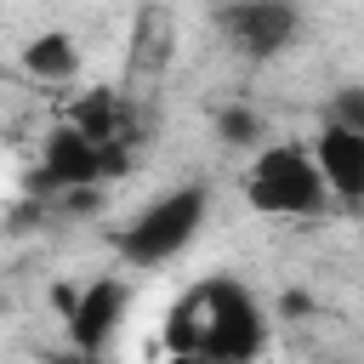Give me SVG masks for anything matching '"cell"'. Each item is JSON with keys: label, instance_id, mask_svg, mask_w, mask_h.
<instances>
[{"label": "cell", "instance_id": "15", "mask_svg": "<svg viewBox=\"0 0 364 364\" xmlns=\"http://www.w3.org/2000/svg\"><path fill=\"white\" fill-rule=\"evenodd\" d=\"M0 80H23V74H17V68H6V63H0Z\"/></svg>", "mask_w": 364, "mask_h": 364}, {"label": "cell", "instance_id": "14", "mask_svg": "<svg viewBox=\"0 0 364 364\" xmlns=\"http://www.w3.org/2000/svg\"><path fill=\"white\" fill-rule=\"evenodd\" d=\"M171 364H222V358H205V353H171Z\"/></svg>", "mask_w": 364, "mask_h": 364}, {"label": "cell", "instance_id": "9", "mask_svg": "<svg viewBox=\"0 0 364 364\" xmlns=\"http://www.w3.org/2000/svg\"><path fill=\"white\" fill-rule=\"evenodd\" d=\"M17 74H23L28 85H74V80H80V40H74L68 28H46V34L23 40Z\"/></svg>", "mask_w": 364, "mask_h": 364}, {"label": "cell", "instance_id": "8", "mask_svg": "<svg viewBox=\"0 0 364 364\" xmlns=\"http://www.w3.org/2000/svg\"><path fill=\"white\" fill-rule=\"evenodd\" d=\"M171 57H176V17L165 0H142L131 17V51H125L131 80H159Z\"/></svg>", "mask_w": 364, "mask_h": 364}, {"label": "cell", "instance_id": "3", "mask_svg": "<svg viewBox=\"0 0 364 364\" xmlns=\"http://www.w3.org/2000/svg\"><path fill=\"white\" fill-rule=\"evenodd\" d=\"M245 205L267 222H313L330 210V188L301 142H262L245 171Z\"/></svg>", "mask_w": 364, "mask_h": 364}, {"label": "cell", "instance_id": "6", "mask_svg": "<svg viewBox=\"0 0 364 364\" xmlns=\"http://www.w3.org/2000/svg\"><path fill=\"white\" fill-rule=\"evenodd\" d=\"M57 307L68 318V347L85 353V358H97L119 336V324L131 313V284L114 279V273L108 279H85L80 290H57Z\"/></svg>", "mask_w": 364, "mask_h": 364}, {"label": "cell", "instance_id": "13", "mask_svg": "<svg viewBox=\"0 0 364 364\" xmlns=\"http://www.w3.org/2000/svg\"><path fill=\"white\" fill-rule=\"evenodd\" d=\"M46 364H91V358H85V353H74V347H68V353H46Z\"/></svg>", "mask_w": 364, "mask_h": 364}, {"label": "cell", "instance_id": "1", "mask_svg": "<svg viewBox=\"0 0 364 364\" xmlns=\"http://www.w3.org/2000/svg\"><path fill=\"white\" fill-rule=\"evenodd\" d=\"M188 307H193V324H199L193 353L222 358V364H262L267 358L273 324H267V307L256 301V290L245 279L216 273L199 290H188Z\"/></svg>", "mask_w": 364, "mask_h": 364}, {"label": "cell", "instance_id": "10", "mask_svg": "<svg viewBox=\"0 0 364 364\" xmlns=\"http://www.w3.org/2000/svg\"><path fill=\"white\" fill-rule=\"evenodd\" d=\"M68 125L91 142H119L131 148V102L114 91V85H97V91H80L68 102Z\"/></svg>", "mask_w": 364, "mask_h": 364}, {"label": "cell", "instance_id": "7", "mask_svg": "<svg viewBox=\"0 0 364 364\" xmlns=\"http://www.w3.org/2000/svg\"><path fill=\"white\" fill-rule=\"evenodd\" d=\"M307 154H313L330 199H341V205L364 199V131H353V125H341V119L324 114V125H318V136H313Z\"/></svg>", "mask_w": 364, "mask_h": 364}, {"label": "cell", "instance_id": "12", "mask_svg": "<svg viewBox=\"0 0 364 364\" xmlns=\"http://www.w3.org/2000/svg\"><path fill=\"white\" fill-rule=\"evenodd\" d=\"M330 119H341V125L364 131V85H341V91L330 97Z\"/></svg>", "mask_w": 364, "mask_h": 364}, {"label": "cell", "instance_id": "5", "mask_svg": "<svg viewBox=\"0 0 364 364\" xmlns=\"http://www.w3.org/2000/svg\"><path fill=\"white\" fill-rule=\"evenodd\" d=\"M125 171H131V148H119V142H91V136H80V131L63 119L57 131H46L34 188L68 193V188H97V182H108V176H125Z\"/></svg>", "mask_w": 364, "mask_h": 364}, {"label": "cell", "instance_id": "11", "mask_svg": "<svg viewBox=\"0 0 364 364\" xmlns=\"http://www.w3.org/2000/svg\"><path fill=\"white\" fill-rule=\"evenodd\" d=\"M216 142H228V148H262L267 142V119L250 102H228V108H216Z\"/></svg>", "mask_w": 364, "mask_h": 364}, {"label": "cell", "instance_id": "4", "mask_svg": "<svg viewBox=\"0 0 364 364\" xmlns=\"http://www.w3.org/2000/svg\"><path fill=\"white\" fill-rule=\"evenodd\" d=\"M210 28L239 63H279L301 40L307 11L301 0H216Z\"/></svg>", "mask_w": 364, "mask_h": 364}, {"label": "cell", "instance_id": "2", "mask_svg": "<svg viewBox=\"0 0 364 364\" xmlns=\"http://www.w3.org/2000/svg\"><path fill=\"white\" fill-rule=\"evenodd\" d=\"M205 222H210V182H176L159 199H148L136 216H125V228L114 233V250L125 267L148 273V267L176 262L199 239Z\"/></svg>", "mask_w": 364, "mask_h": 364}]
</instances>
